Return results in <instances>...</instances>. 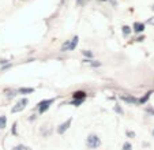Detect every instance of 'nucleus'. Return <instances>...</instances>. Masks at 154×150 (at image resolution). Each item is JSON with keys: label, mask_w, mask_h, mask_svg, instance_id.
I'll use <instances>...</instances> for the list:
<instances>
[{"label": "nucleus", "mask_w": 154, "mask_h": 150, "mask_svg": "<svg viewBox=\"0 0 154 150\" xmlns=\"http://www.w3.org/2000/svg\"><path fill=\"white\" fill-rule=\"evenodd\" d=\"M86 2H89V0H76V4H79V6H83Z\"/></svg>", "instance_id": "412c9836"}, {"label": "nucleus", "mask_w": 154, "mask_h": 150, "mask_svg": "<svg viewBox=\"0 0 154 150\" xmlns=\"http://www.w3.org/2000/svg\"><path fill=\"white\" fill-rule=\"evenodd\" d=\"M83 100H74V101L72 102H71V104H72V105H75V107H79V105H82V104H83Z\"/></svg>", "instance_id": "a211bd4d"}, {"label": "nucleus", "mask_w": 154, "mask_h": 150, "mask_svg": "<svg viewBox=\"0 0 154 150\" xmlns=\"http://www.w3.org/2000/svg\"><path fill=\"white\" fill-rule=\"evenodd\" d=\"M86 97H87V94L83 92V90H76V92H74L72 93V98L74 100H86Z\"/></svg>", "instance_id": "423d86ee"}, {"label": "nucleus", "mask_w": 154, "mask_h": 150, "mask_svg": "<svg viewBox=\"0 0 154 150\" xmlns=\"http://www.w3.org/2000/svg\"><path fill=\"white\" fill-rule=\"evenodd\" d=\"M125 135H127L128 138H131V139H132V138H135V133H134V131H130V130H127V131H125Z\"/></svg>", "instance_id": "6ab92c4d"}, {"label": "nucleus", "mask_w": 154, "mask_h": 150, "mask_svg": "<svg viewBox=\"0 0 154 150\" xmlns=\"http://www.w3.org/2000/svg\"><path fill=\"white\" fill-rule=\"evenodd\" d=\"M7 127V117L4 115L0 116V130H4Z\"/></svg>", "instance_id": "ddd939ff"}, {"label": "nucleus", "mask_w": 154, "mask_h": 150, "mask_svg": "<svg viewBox=\"0 0 154 150\" xmlns=\"http://www.w3.org/2000/svg\"><path fill=\"white\" fill-rule=\"evenodd\" d=\"M143 38H145L143 36H142V37H138V38H137V41H143Z\"/></svg>", "instance_id": "393cba45"}, {"label": "nucleus", "mask_w": 154, "mask_h": 150, "mask_svg": "<svg viewBox=\"0 0 154 150\" xmlns=\"http://www.w3.org/2000/svg\"><path fill=\"white\" fill-rule=\"evenodd\" d=\"M71 123H72V117H68L66 121H63L61 124H59L57 128H56V133H57L59 135H63V134L71 127Z\"/></svg>", "instance_id": "20e7f679"}, {"label": "nucleus", "mask_w": 154, "mask_h": 150, "mask_svg": "<svg viewBox=\"0 0 154 150\" xmlns=\"http://www.w3.org/2000/svg\"><path fill=\"white\" fill-rule=\"evenodd\" d=\"M151 135H153V138H154V128H153V131H151Z\"/></svg>", "instance_id": "a878e982"}, {"label": "nucleus", "mask_w": 154, "mask_h": 150, "mask_svg": "<svg viewBox=\"0 0 154 150\" xmlns=\"http://www.w3.org/2000/svg\"><path fill=\"white\" fill-rule=\"evenodd\" d=\"M122 150H132V145L131 142H124L122 146Z\"/></svg>", "instance_id": "dca6fc26"}, {"label": "nucleus", "mask_w": 154, "mask_h": 150, "mask_svg": "<svg viewBox=\"0 0 154 150\" xmlns=\"http://www.w3.org/2000/svg\"><path fill=\"white\" fill-rule=\"evenodd\" d=\"M101 146V138L97 134H90L86 138V147L90 150H96Z\"/></svg>", "instance_id": "f257e3e1"}, {"label": "nucleus", "mask_w": 154, "mask_h": 150, "mask_svg": "<svg viewBox=\"0 0 154 150\" xmlns=\"http://www.w3.org/2000/svg\"><path fill=\"white\" fill-rule=\"evenodd\" d=\"M146 23H147V25H153V26H154V17H153V18H150V19H149Z\"/></svg>", "instance_id": "5701e85b"}, {"label": "nucleus", "mask_w": 154, "mask_h": 150, "mask_svg": "<svg viewBox=\"0 0 154 150\" xmlns=\"http://www.w3.org/2000/svg\"><path fill=\"white\" fill-rule=\"evenodd\" d=\"M35 119H37V116H35V115H30L29 120H30V121H34V120H35Z\"/></svg>", "instance_id": "b1692460"}, {"label": "nucleus", "mask_w": 154, "mask_h": 150, "mask_svg": "<svg viewBox=\"0 0 154 150\" xmlns=\"http://www.w3.org/2000/svg\"><path fill=\"white\" fill-rule=\"evenodd\" d=\"M11 150H29V147H27L26 145H22V143H19V145H15V146L12 147Z\"/></svg>", "instance_id": "2eb2a0df"}, {"label": "nucleus", "mask_w": 154, "mask_h": 150, "mask_svg": "<svg viewBox=\"0 0 154 150\" xmlns=\"http://www.w3.org/2000/svg\"><path fill=\"white\" fill-rule=\"evenodd\" d=\"M122 33H123V36H124V37H128V36L132 33V29H131L130 26H127V25H124V26L122 27Z\"/></svg>", "instance_id": "9d476101"}, {"label": "nucleus", "mask_w": 154, "mask_h": 150, "mask_svg": "<svg viewBox=\"0 0 154 150\" xmlns=\"http://www.w3.org/2000/svg\"><path fill=\"white\" fill-rule=\"evenodd\" d=\"M101 2H106V0H101Z\"/></svg>", "instance_id": "bb28decb"}, {"label": "nucleus", "mask_w": 154, "mask_h": 150, "mask_svg": "<svg viewBox=\"0 0 154 150\" xmlns=\"http://www.w3.org/2000/svg\"><path fill=\"white\" fill-rule=\"evenodd\" d=\"M78 42H79V37L78 36H74L70 40V51H74L76 48V45H78Z\"/></svg>", "instance_id": "6e6552de"}, {"label": "nucleus", "mask_w": 154, "mask_h": 150, "mask_svg": "<svg viewBox=\"0 0 154 150\" xmlns=\"http://www.w3.org/2000/svg\"><path fill=\"white\" fill-rule=\"evenodd\" d=\"M146 112H147L149 115L154 116V108H151V107H147V108H146Z\"/></svg>", "instance_id": "aec40b11"}, {"label": "nucleus", "mask_w": 154, "mask_h": 150, "mask_svg": "<svg viewBox=\"0 0 154 150\" xmlns=\"http://www.w3.org/2000/svg\"><path fill=\"white\" fill-rule=\"evenodd\" d=\"M143 30H145V23H142V22H135L134 25H132V32H135V33H143Z\"/></svg>", "instance_id": "0eeeda50"}, {"label": "nucleus", "mask_w": 154, "mask_h": 150, "mask_svg": "<svg viewBox=\"0 0 154 150\" xmlns=\"http://www.w3.org/2000/svg\"><path fill=\"white\" fill-rule=\"evenodd\" d=\"M12 134L17 135V123H14V126H12Z\"/></svg>", "instance_id": "4be33fe9"}, {"label": "nucleus", "mask_w": 154, "mask_h": 150, "mask_svg": "<svg viewBox=\"0 0 154 150\" xmlns=\"http://www.w3.org/2000/svg\"><path fill=\"white\" fill-rule=\"evenodd\" d=\"M115 112L119 113V115H124V111H123V108L120 105H115Z\"/></svg>", "instance_id": "f3484780"}, {"label": "nucleus", "mask_w": 154, "mask_h": 150, "mask_svg": "<svg viewBox=\"0 0 154 150\" xmlns=\"http://www.w3.org/2000/svg\"><path fill=\"white\" fill-rule=\"evenodd\" d=\"M120 100L124 101V102H127V104H130V105H138L139 104V100H138L137 97H134V95H131V94L120 95Z\"/></svg>", "instance_id": "39448f33"}, {"label": "nucleus", "mask_w": 154, "mask_h": 150, "mask_svg": "<svg viewBox=\"0 0 154 150\" xmlns=\"http://www.w3.org/2000/svg\"><path fill=\"white\" fill-rule=\"evenodd\" d=\"M49 126H42L41 127V134H42L44 136H49L51 135V131H52V128H48Z\"/></svg>", "instance_id": "f8f14e48"}, {"label": "nucleus", "mask_w": 154, "mask_h": 150, "mask_svg": "<svg viewBox=\"0 0 154 150\" xmlns=\"http://www.w3.org/2000/svg\"><path fill=\"white\" fill-rule=\"evenodd\" d=\"M34 92V89L33 87H20L19 90H18V93H20V94H30V93Z\"/></svg>", "instance_id": "9b49d317"}, {"label": "nucleus", "mask_w": 154, "mask_h": 150, "mask_svg": "<svg viewBox=\"0 0 154 150\" xmlns=\"http://www.w3.org/2000/svg\"><path fill=\"white\" fill-rule=\"evenodd\" d=\"M153 94V92H151V90H149L147 93H146L145 95H143V97H140L139 98V104H146V102L149 101V98H150V95Z\"/></svg>", "instance_id": "1a4fd4ad"}, {"label": "nucleus", "mask_w": 154, "mask_h": 150, "mask_svg": "<svg viewBox=\"0 0 154 150\" xmlns=\"http://www.w3.org/2000/svg\"><path fill=\"white\" fill-rule=\"evenodd\" d=\"M55 100H56V98H47V100H42V101L38 102V105H37L38 113H40V115H42V113L47 112V111L51 108V105L55 102Z\"/></svg>", "instance_id": "f03ea898"}, {"label": "nucleus", "mask_w": 154, "mask_h": 150, "mask_svg": "<svg viewBox=\"0 0 154 150\" xmlns=\"http://www.w3.org/2000/svg\"><path fill=\"white\" fill-rule=\"evenodd\" d=\"M27 104H29V100H27L26 97L20 98L19 101H18L17 104H15L14 107L11 108V112H12V113H18V112H22V111H23L25 108L27 107Z\"/></svg>", "instance_id": "7ed1b4c3"}, {"label": "nucleus", "mask_w": 154, "mask_h": 150, "mask_svg": "<svg viewBox=\"0 0 154 150\" xmlns=\"http://www.w3.org/2000/svg\"><path fill=\"white\" fill-rule=\"evenodd\" d=\"M82 55H83L85 58H87V59H93L94 53L91 52V51H87V49H83V51H82Z\"/></svg>", "instance_id": "4468645a"}]
</instances>
